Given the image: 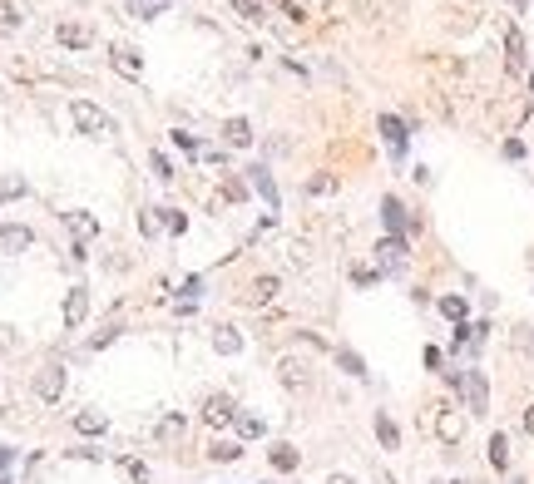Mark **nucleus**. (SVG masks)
<instances>
[{"mask_svg":"<svg viewBox=\"0 0 534 484\" xmlns=\"http://www.w3.org/2000/svg\"><path fill=\"white\" fill-rule=\"evenodd\" d=\"M70 119H75V129H80V134H90V139L114 134V119H109L100 104H90V99H70Z\"/></svg>","mask_w":534,"mask_h":484,"instance_id":"nucleus-1","label":"nucleus"},{"mask_svg":"<svg viewBox=\"0 0 534 484\" xmlns=\"http://www.w3.org/2000/svg\"><path fill=\"white\" fill-rule=\"evenodd\" d=\"M450 386L465 390V405H470L475 415H485V410H490V386H485V376H480V371H450Z\"/></svg>","mask_w":534,"mask_h":484,"instance_id":"nucleus-2","label":"nucleus"},{"mask_svg":"<svg viewBox=\"0 0 534 484\" xmlns=\"http://www.w3.org/2000/svg\"><path fill=\"white\" fill-rule=\"evenodd\" d=\"M35 395H40L45 405H55V400L65 395V366H60V361L40 366V376H35Z\"/></svg>","mask_w":534,"mask_h":484,"instance_id":"nucleus-3","label":"nucleus"},{"mask_svg":"<svg viewBox=\"0 0 534 484\" xmlns=\"http://www.w3.org/2000/svg\"><path fill=\"white\" fill-rule=\"evenodd\" d=\"M277 381H282V390H292V395L312 390V376H307V366H302L297 356H282V361H277Z\"/></svg>","mask_w":534,"mask_h":484,"instance_id":"nucleus-4","label":"nucleus"},{"mask_svg":"<svg viewBox=\"0 0 534 484\" xmlns=\"http://www.w3.org/2000/svg\"><path fill=\"white\" fill-rule=\"evenodd\" d=\"M435 435H440V445H460V435H465V415H460L455 405H440V415H435Z\"/></svg>","mask_w":534,"mask_h":484,"instance_id":"nucleus-5","label":"nucleus"},{"mask_svg":"<svg viewBox=\"0 0 534 484\" xmlns=\"http://www.w3.org/2000/svg\"><path fill=\"white\" fill-rule=\"evenodd\" d=\"M154 440H159V445H169V450H173V445H183V440H188V415H178V410H173V415H164V420H159V430H154Z\"/></svg>","mask_w":534,"mask_h":484,"instance_id":"nucleus-6","label":"nucleus"},{"mask_svg":"<svg viewBox=\"0 0 534 484\" xmlns=\"http://www.w3.org/2000/svg\"><path fill=\"white\" fill-rule=\"evenodd\" d=\"M376 257H381V272H401L406 267V237H381Z\"/></svg>","mask_w":534,"mask_h":484,"instance_id":"nucleus-7","label":"nucleus"},{"mask_svg":"<svg viewBox=\"0 0 534 484\" xmlns=\"http://www.w3.org/2000/svg\"><path fill=\"white\" fill-rule=\"evenodd\" d=\"M203 420L223 430V425H233L237 420V405H233V395H208V405H203Z\"/></svg>","mask_w":534,"mask_h":484,"instance_id":"nucleus-8","label":"nucleus"},{"mask_svg":"<svg viewBox=\"0 0 534 484\" xmlns=\"http://www.w3.org/2000/svg\"><path fill=\"white\" fill-rule=\"evenodd\" d=\"M55 40H60L65 50H85V45L95 40V30H90V25H80V20H60V30H55Z\"/></svg>","mask_w":534,"mask_h":484,"instance_id":"nucleus-9","label":"nucleus"},{"mask_svg":"<svg viewBox=\"0 0 534 484\" xmlns=\"http://www.w3.org/2000/svg\"><path fill=\"white\" fill-rule=\"evenodd\" d=\"M85 316H90V291L70 287V296H65V326L75 331V326H85Z\"/></svg>","mask_w":534,"mask_h":484,"instance_id":"nucleus-10","label":"nucleus"},{"mask_svg":"<svg viewBox=\"0 0 534 484\" xmlns=\"http://www.w3.org/2000/svg\"><path fill=\"white\" fill-rule=\"evenodd\" d=\"M30 242H35V232H30L25 222H5V227H0V252H25Z\"/></svg>","mask_w":534,"mask_h":484,"instance_id":"nucleus-11","label":"nucleus"},{"mask_svg":"<svg viewBox=\"0 0 534 484\" xmlns=\"http://www.w3.org/2000/svg\"><path fill=\"white\" fill-rule=\"evenodd\" d=\"M381 139L391 144V154H406V124L396 114H381Z\"/></svg>","mask_w":534,"mask_h":484,"instance_id":"nucleus-12","label":"nucleus"},{"mask_svg":"<svg viewBox=\"0 0 534 484\" xmlns=\"http://www.w3.org/2000/svg\"><path fill=\"white\" fill-rule=\"evenodd\" d=\"M505 65H510V70H525V35H520L515 25L505 30Z\"/></svg>","mask_w":534,"mask_h":484,"instance_id":"nucleus-13","label":"nucleus"},{"mask_svg":"<svg viewBox=\"0 0 534 484\" xmlns=\"http://www.w3.org/2000/svg\"><path fill=\"white\" fill-rule=\"evenodd\" d=\"M109 65H114L119 75H129V80H139V75H144V60H139L134 50H109Z\"/></svg>","mask_w":534,"mask_h":484,"instance_id":"nucleus-14","label":"nucleus"},{"mask_svg":"<svg viewBox=\"0 0 534 484\" xmlns=\"http://www.w3.org/2000/svg\"><path fill=\"white\" fill-rule=\"evenodd\" d=\"M356 10H361V15H371V20H386V15H401V10H406V0H356Z\"/></svg>","mask_w":534,"mask_h":484,"instance_id":"nucleus-15","label":"nucleus"},{"mask_svg":"<svg viewBox=\"0 0 534 484\" xmlns=\"http://www.w3.org/2000/svg\"><path fill=\"white\" fill-rule=\"evenodd\" d=\"M381 222L391 227V237L406 227V208H401V198H381Z\"/></svg>","mask_w":534,"mask_h":484,"instance_id":"nucleus-16","label":"nucleus"},{"mask_svg":"<svg viewBox=\"0 0 534 484\" xmlns=\"http://www.w3.org/2000/svg\"><path fill=\"white\" fill-rule=\"evenodd\" d=\"M75 430H80V435H105L109 415H100V410H80V415H75Z\"/></svg>","mask_w":534,"mask_h":484,"instance_id":"nucleus-17","label":"nucleus"},{"mask_svg":"<svg viewBox=\"0 0 534 484\" xmlns=\"http://www.w3.org/2000/svg\"><path fill=\"white\" fill-rule=\"evenodd\" d=\"M208 460H213V465H233V460H242V445H237V440H213V445H208Z\"/></svg>","mask_w":534,"mask_h":484,"instance_id":"nucleus-18","label":"nucleus"},{"mask_svg":"<svg viewBox=\"0 0 534 484\" xmlns=\"http://www.w3.org/2000/svg\"><path fill=\"white\" fill-rule=\"evenodd\" d=\"M376 440H381L386 450H401V430H396V420H391L386 410L376 415Z\"/></svg>","mask_w":534,"mask_h":484,"instance_id":"nucleus-19","label":"nucleus"},{"mask_svg":"<svg viewBox=\"0 0 534 484\" xmlns=\"http://www.w3.org/2000/svg\"><path fill=\"white\" fill-rule=\"evenodd\" d=\"M247 173H252V188L267 198V208H277V183H272V173H267L262 163H257V168H247Z\"/></svg>","mask_w":534,"mask_h":484,"instance_id":"nucleus-20","label":"nucleus"},{"mask_svg":"<svg viewBox=\"0 0 534 484\" xmlns=\"http://www.w3.org/2000/svg\"><path fill=\"white\" fill-rule=\"evenodd\" d=\"M223 134H228V144H233V149H247V144H252V124H247V119H228V129H223Z\"/></svg>","mask_w":534,"mask_h":484,"instance_id":"nucleus-21","label":"nucleus"},{"mask_svg":"<svg viewBox=\"0 0 534 484\" xmlns=\"http://www.w3.org/2000/svg\"><path fill=\"white\" fill-rule=\"evenodd\" d=\"M267 460H272V465H277V470H282V475H287V470H297V465H302V455H297V450H292V445H272V450H267Z\"/></svg>","mask_w":534,"mask_h":484,"instance_id":"nucleus-22","label":"nucleus"},{"mask_svg":"<svg viewBox=\"0 0 534 484\" xmlns=\"http://www.w3.org/2000/svg\"><path fill=\"white\" fill-rule=\"evenodd\" d=\"M213 346L223 351V356H237V351H242V336H237L233 326H218V331H213Z\"/></svg>","mask_w":534,"mask_h":484,"instance_id":"nucleus-23","label":"nucleus"},{"mask_svg":"<svg viewBox=\"0 0 534 484\" xmlns=\"http://www.w3.org/2000/svg\"><path fill=\"white\" fill-rule=\"evenodd\" d=\"M228 10H237L247 25H262V20H267V10H262L257 0H228Z\"/></svg>","mask_w":534,"mask_h":484,"instance_id":"nucleus-24","label":"nucleus"},{"mask_svg":"<svg viewBox=\"0 0 534 484\" xmlns=\"http://www.w3.org/2000/svg\"><path fill=\"white\" fill-rule=\"evenodd\" d=\"M272 296H277V277H257L247 287V301H272Z\"/></svg>","mask_w":534,"mask_h":484,"instance_id":"nucleus-25","label":"nucleus"},{"mask_svg":"<svg viewBox=\"0 0 534 484\" xmlns=\"http://www.w3.org/2000/svg\"><path fill=\"white\" fill-rule=\"evenodd\" d=\"M65 222H70V227H75L80 237H95V232H100V222H95L90 213H65Z\"/></svg>","mask_w":534,"mask_h":484,"instance_id":"nucleus-26","label":"nucleus"},{"mask_svg":"<svg viewBox=\"0 0 534 484\" xmlns=\"http://www.w3.org/2000/svg\"><path fill=\"white\" fill-rule=\"evenodd\" d=\"M336 361H341V371H346V376H356V381L366 376V361H361L356 351H346V346H341V351H336Z\"/></svg>","mask_w":534,"mask_h":484,"instance_id":"nucleus-27","label":"nucleus"},{"mask_svg":"<svg viewBox=\"0 0 534 484\" xmlns=\"http://www.w3.org/2000/svg\"><path fill=\"white\" fill-rule=\"evenodd\" d=\"M233 430H237V440H257V435H262V420H257V415H237Z\"/></svg>","mask_w":534,"mask_h":484,"instance_id":"nucleus-28","label":"nucleus"},{"mask_svg":"<svg viewBox=\"0 0 534 484\" xmlns=\"http://www.w3.org/2000/svg\"><path fill=\"white\" fill-rule=\"evenodd\" d=\"M490 465H495V470L510 465V440H505V435H490Z\"/></svg>","mask_w":534,"mask_h":484,"instance_id":"nucleus-29","label":"nucleus"},{"mask_svg":"<svg viewBox=\"0 0 534 484\" xmlns=\"http://www.w3.org/2000/svg\"><path fill=\"white\" fill-rule=\"evenodd\" d=\"M20 20H25L20 5L15 0H0V30H20Z\"/></svg>","mask_w":534,"mask_h":484,"instance_id":"nucleus-30","label":"nucleus"},{"mask_svg":"<svg viewBox=\"0 0 534 484\" xmlns=\"http://www.w3.org/2000/svg\"><path fill=\"white\" fill-rule=\"evenodd\" d=\"M440 311H445L450 321H465V311H470V306H465V296H440Z\"/></svg>","mask_w":534,"mask_h":484,"instance_id":"nucleus-31","label":"nucleus"},{"mask_svg":"<svg viewBox=\"0 0 534 484\" xmlns=\"http://www.w3.org/2000/svg\"><path fill=\"white\" fill-rule=\"evenodd\" d=\"M119 465H124V475L134 484H149V465H139V460H119Z\"/></svg>","mask_w":534,"mask_h":484,"instance_id":"nucleus-32","label":"nucleus"},{"mask_svg":"<svg viewBox=\"0 0 534 484\" xmlns=\"http://www.w3.org/2000/svg\"><path fill=\"white\" fill-rule=\"evenodd\" d=\"M159 10H164V0H134V15H139V20H154Z\"/></svg>","mask_w":534,"mask_h":484,"instance_id":"nucleus-33","label":"nucleus"},{"mask_svg":"<svg viewBox=\"0 0 534 484\" xmlns=\"http://www.w3.org/2000/svg\"><path fill=\"white\" fill-rule=\"evenodd\" d=\"M173 144H178V149H183V154H198V139H193V134H188V129H173Z\"/></svg>","mask_w":534,"mask_h":484,"instance_id":"nucleus-34","label":"nucleus"},{"mask_svg":"<svg viewBox=\"0 0 534 484\" xmlns=\"http://www.w3.org/2000/svg\"><path fill=\"white\" fill-rule=\"evenodd\" d=\"M25 193V178H0V198H20Z\"/></svg>","mask_w":534,"mask_h":484,"instance_id":"nucleus-35","label":"nucleus"},{"mask_svg":"<svg viewBox=\"0 0 534 484\" xmlns=\"http://www.w3.org/2000/svg\"><path fill=\"white\" fill-rule=\"evenodd\" d=\"M164 227H169V232H183V227H188V217H183V213H169V208H164Z\"/></svg>","mask_w":534,"mask_h":484,"instance_id":"nucleus-36","label":"nucleus"},{"mask_svg":"<svg viewBox=\"0 0 534 484\" xmlns=\"http://www.w3.org/2000/svg\"><path fill=\"white\" fill-rule=\"evenodd\" d=\"M331 188H336V178H326V173H321V178H312V183H307V193H331Z\"/></svg>","mask_w":534,"mask_h":484,"instance_id":"nucleus-37","label":"nucleus"},{"mask_svg":"<svg viewBox=\"0 0 534 484\" xmlns=\"http://www.w3.org/2000/svg\"><path fill=\"white\" fill-rule=\"evenodd\" d=\"M154 173H159V178L169 183V178H173V168H169V158H159V154H154Z\"/></svg>","mask_w":534,"mask_h":484,"instance_id":"nucleus-38","label":"nucleus"},{"mask_svg":"<svg viewBox=\"0 0 534 484\" xmlns=\"http://www.w3.org/2000/svg\"><path fill=\"white\" fill-rule=\"evenodd\" d=\"M351 277H356V287H371V282H376V272H371V267H356Z\"/></svg>","mask_w":534,"mask_h":484,"instance_id":"nucleus-39","label":"nucleus"},{"mask_svg":"<svg viewBox=\"0 0 534 484\" xmlns=\"http://www.w3.org/2000/svg\"><path fill=\"white\" fill-rule=\"evenodd\" d=\"M525 430H530V435H534V405H530V415H525Z\"/></svg>","mask_w":534,"mask_h":484,"instance_id":"nucleus-40","label":"nucleus"},{"mask_svg":"<svg viewBox=\"0 0 534 484\" xmlns=\"http://www.w3.org/2000/svg\"><path fill=\"white\" fill-rule=\"evenodd\" d=\"M530 95H534V75H530Z\"/></svg>","mask_w":534,"mask_h":484,"instance_id":"nucleus-41","label":"nucleus"},{"mask_svg":"<svg viewBox=\"0 0 534 484\" xmlns=\"http://www.w3.org/2000/svg\"><path fill=\"white\" fill-rule=\"evenodd\" d=\"M520 484H525V480H520Z\"/></svg>","mask_w":534,"mask_h":484,"instance_id":"nucleus-42","label":"nucleus"}]
</instances>
